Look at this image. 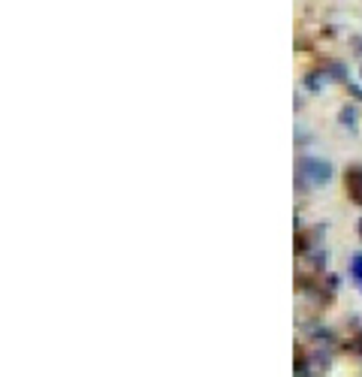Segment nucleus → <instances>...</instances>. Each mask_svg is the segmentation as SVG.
<instances>
[{
    "instance_id": "nucleus-1",
    "label": "nucleus",
    "mask_w": 362,
    "mask_h": 377,
    "mask_svg": "<svg viewBox=\"0 0 362 377\" xmlns=\"http://www.w3.org/2000/svg\"><path fill=\"white\" fill-rule=\"evenodd\" d=\"M335 169L329 160L323 157H314V154H299L296 160V185L299 190H308V187H326L332 181Z\"/></svg>"
},
{
    "instance_id": "nucleus-2",
    "label": "nucleus",
    "mask_w": 362,
    "mask_h": 377,
    "mask_svg": "<svg viewBox=\"0 0 362 377\" xmlns=\"http://www.w3.org/2000/svg\"><path fill=\"white\" fill-rule=\"evenodd\" d=\"M344 193H347L350 202L362 209V166L359 163L344 169Z\"/></svg>"
},
{
    "instance_id": "nucleus-3",
    "label": "nucleus",
    "mask_w": 362,
    "mask_h": 377,
    "mask_svg": "<svg viewBox=\"0 0 362 377\" xmlns=\"http://www.w3.org/2000/svg\"><path fill=\"white\" fill-rule=\"evenodd\" d=\"M302 85H305V91H311V94H317V91H323L326 85H329V76H326V70H323V64L317 66V70H308L305 73V79H302Z\"/></svg>"
},
{
    "instance_id": "nucleus-4",
    "label": "nucleus",
    "mask_w": 362,
    "mask_h": 377,
    "mask_svg": "<svg viewBox=\"0 0 362 377\" xmlns=\"http://www.w3.org/2000/svg\"><path fill=\"white\" fill-rule=\"evenodd\" d=\"M350 281L356 284H362V250H356V254H350Z\"/></svg>"
},
{
    "instance_id": "nucleus-5",
    "label": "nucleus",
    "mask_w": 362,
    "mask_h": 377,
    "mask_svg": "<svg viewBox=\"0 0 362 377\" xmlns=\"http://www.w3.org/2000/svg\"><path fill=\"white\" fill-rule=\"evenodd\" d=\"M338 124H341L344 130H356V127H354V124H356V109L350 106V103H347L341 112H338Z\"/></svg>"
},
{
    "instance_id": "nucleus-6",
    "label": "nucleus",
    "mask_w": 362,
    "mask_h": 377,
    "mask_svg": "<svg viewBox=\"0 0 362 377\" xmlns=\"http://www.w3.org/2000/svg\"><path fill=\"white\" fill-rule=\"evenodd\" d=\"M347 91H350V97H356V100H362V88H359V85H354V82H347Z\"/></svg>"
},
{
    "instance_id": "nucleus-7",
    "label": "nucleus",
    "mask_w": 362,
    "mask_h": 377,
    "mask_svg": "<svg viewBox=\"0 0 362 377\" xmlns=\"http://www.w3.org/2000/svg\"><path fill=\"white\" fill-rule=\"evenodd\" d=\"M356 233H359V238H362V218H359V224H356Z\"/></svg>"
},
{
    "instance_id": "nucleus-8",
    "label": "nucleus",
    "mask_w": 362,
    "mask_h": 377,
    "mask_svg": "<svg viewBox=\"0 0 362 377\" xmlns=\"http://www.w3.org/2000/svg\"><path fill=\"white\" fill-rule=\"evenodd\" d=\"M359 290H362V284H359Z\"/></svg>"
}]
</instances>
